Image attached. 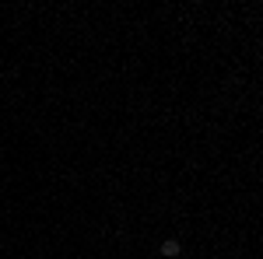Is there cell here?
Here are the masks:
<instances>
[{
    "instance_id": "1",
    "label": "cell",
    "mask_w": 263,
    "mask_h": 259,
    "mask_svg": "<svg viewBox=\"0 0 263 259\" xmlns=\"http://www.w3.org/2000/svg\"><path fill=\"white\" fill-rule=\"evenodd\" d=\"M158 256H165V259H179V256H182V242H179V238H165L162 245H158Z\"/></svg>"
}]
</instances>
